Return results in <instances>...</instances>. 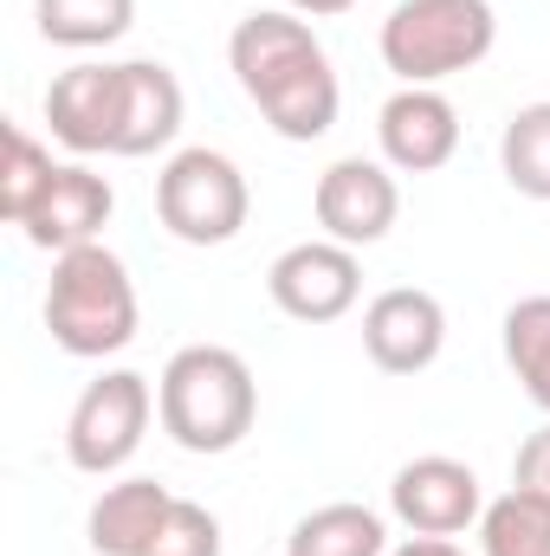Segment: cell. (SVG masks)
I'll return each instance as SVG.
<instances>
[{"label":"cell","instance_id":"5","mask_svg":"<svg viewBox=\"0 0 550 556\" xmlns=\"http://www.w3.org/2000/svg\"><path fill=\"white\" fill-rule=\"evenodd\" d=\"M253 214V188L221 149H175L155 175V220L182 247H227Z\"/></svg>","mask_w":550,"mask_h":556},{"label":"cell","instance_id":"19","mask_svg":"<svg viewBox=\"0 0 550 556\" xmlns=\"http://www.w3.org/2000/svg\"><path fill=\"white\" fill-rule=\"evenodd\" d=\"M505 363H512L518 389L550 415V291L518 298L505 311Z\"/></svg>","mask_w":550,"mask_h":556},{"label":"cell","instance_id":"18","mask_svg":"<svg viewBox=\"0 0 550 556\" xmlns=\"http://www.w3.org/2000/svg\"><path fill=\"white\" fill-rule=\"evenodd\" d=\"M499 175L525 201H550V98L505 117V130H499Z\"/></svg>","mask_w":550,"mask_h":556},{"label":"cell","instance_id":"6","mask_svg":"<svg viewBox=\"0 0 550 556\" xmlns=\"http://www.w3.org/2000/svg\"><path fill=\"white\" fill-rule=\"evenodd\" d=\"M149 415H155V389L137 369H104L98 382H85L78 408L65 420V459L91 479H111L137 459L142 433H149Z\"/></svg>","mask_w":550,"mask_h":556},{"label":"cell","instance_id":"17","mask_svg":"<svg viewBox=\"0 0 550 556\" xmlns=\"http://www.w3.org/2000/svg\"><path fill=\"white\" fill-rule=\"evenodd\" d=\"M39 39L65 46V52H98L117 46L137 26V0H33Z\"/></svg>","mask_w":550,"mask_h":556},{"label":"cell","instance_id":"8","mask_svg":"<svg viewBox=\"0 0 550 556\" xmlns=\"http://www.w3.org/2000/svg\"><path fill=\"white\" fill-rule=\"evenodd\" d=\"M266 298L291 324H337L363 298L357 247H337V240H298V247H285L266 266Z\"/></svg>","mask_w":550,"mask_h":556},{"label":"cell","instance_id":"9","mask_svg":"<svg viewBox=\"0 0 550 556\" xmlns=\"http://www.w3.org/2000/svg\"><path fill=\"white\" fill-rule=\"evenodd\" d=\"M389 511L414 538H460L486 518V492H479V472L466 459L421 453L389 479Z\"/></svg>","mask_w":550,"mask_h":556},{"label":"cell","instance_id":"1","mask_svg":"<svg viewBox=\"0 0 550 556\" xmlns=\"http://www.w3.org/2000/svg\"><path fill=\"white\" fill-rule=\"evenodd\" d=\"M227 65L240 78V91L253 98V111L273 124L285 142H317L337 124V72L324 39L291 13V7H260L234 26L227 39Z\"/></svg>","mask_w":550,"mask_h":556},{"label":"cell","instance_id":"7","mask_svg":"<svg viewBox=\"0 0 550 556\" xmlns=\"http://www.w3.org/2000/svg\"><path fill=\"white\" fill-rule=\"evenodd\" d=\"M311 214H317L324 240H337V247H376V240H389V227L402 220L396 168L370 162V155L330 162L317 175V188H311Z\"/></svg>","mask_w":550,"mask_h":556},{"label":"cell","instance_id":"3","mask_svg":"<svg viewBox=\"0 0 550 556\" xmlns=\"http://www.w3.org/2000/svg\"><path fill=\"white\" fill-rule=\"evenodd\" d=\"M137 285H130V266L91 240V247H72L52 260V285H46V330L65 356H117L137 343Z\"/></svg>","mask_w":550,"mask_h":556},{"label":"cell","instance_id":"13","mask_svg":"<svg viewBox=\"0 0 550 556\" xmlns=\"http://www.w3.org/2000/svg\"><path fill=\"white\" fill-rule=\"evenodd\" d=\"M111 207H117V194H111V181H104L91 162H59L46 201H39L33 220H26V240L59 260V253H72V247H91V240L104 233Z\"/></svg>","mask_w":550,"mask_h":556},{"label":"cell","instance_id":"10","mask_svg":"<svg viewBox=\"0 0 550 556\" xmlns=\"http://www.w3.org/2000/svg\"><path fill=\"white\" fill-rule=\"evenodd\" d=\"M363 350L383 376H421L447 350V311L421 285H389L363 304Z\"/></svg>","mask_w":550,"mask_h":556},{"label":"cell","instance_id":"14","mask_svg":"<svg viewBox=\"0 0 550 556\" xmlns=\"http://www.w3.org/2000/svg\"><path fill=\"white\" fill-rule=\"evenodd\" d=\"M182 78L162 59H124V117H117V155H155L182 137Z\"/></svg>","mask_w":550,"mask_h":556},{"label":"cell","instance_id":"23","mask_svg":"<svg viewBox=\"0 0 550 556\" xmlns=\"http://www.w3.org/2000/svg\"><path fill=\"white\" fill-rule=\"evenodd\" d=\"M512 485L532 492V498H550V420L518 446V459H512Z\"/></svg>","mask_w":550,"mask_h":556},{"label":"cell","instance_id":"12","mask_svg":"<svg viewBox=\"0 0 550 556\" xmlns=\"http://www.w3.org/2000/svg\"><path fill=\"white\" fill-rule=\"evenodd\" d=\"M124 65H72L46 91V124L72 155H117Z\"/></svg>","mask_w":550,"mask_h":556},{"label":"cell","instance_id":"24","mask_svg":"<svg viewBox=\"0 0 550 556\" xmlns=\"http://www.w3.org/2000/svg\"><path fill=\"white\" fill-rule=\"evenodd\" d=\"M389 556H466L453 538H409V544H389Z\"/></svg>","mask_w":550,"mask_h":556},{"label":"cell","instance_id":"22","mask_svg":"<svg viewBox=\"0 0 550 556\" xmlns=\"http://www.w3.org/2000/svg\"><path fill=\"white\" fill-rule=\"evenodd\" d=\"M142 556H221V518L208 505H195V498H175L155 544Z\"/></svg>","mask_w":550,"mask_h":556},{"label":"cell","instance_id":"11","mask_svg":"<svg viewBox=\"0 0 550 556\" xmlns=\"http://www.w3.org/2000/svg\"><path fill=\"white\" fill-rule=\"evenodd\" d=\"M376 142H383V162L396 175H434L460 149V111L434 85H402L376 111Z\"/></svg>","mask_w":550,"mask_h":556},{"label":"cell","instance_id":"20","mask_svg":"<svg viewBox=\"0 0 550 556\" xmlns=\"http://www.w3.org/2000/svg\"><path fill=\"white\" fill-rule=\"evenodd\" d=\"M479 556H550V498L505 492L479 518Z\"/></svg>","mask_w":550,"mask_h":556},{"label":"cell","instance_id":"15","mask_svg":"<svg viewBox=\"0 0 550 556\" xmlns=\"http://www.w3.org/2000/svg\"><path fill=\"white\" fill-rule=\"evenodd\" d=\"M168 505H175L168 485H155V479H117V485L98 492V505L85 518V538H91L98 556H142L155 544Z\"/></svg>","mask_w":550,"mask_h":556},{"label":"cell","instance_id":"16","mask_svg":"<svg viewBox=\"0 0 550 556\" xmlns=\"http://www.w3.org/2000/svg\"><path fill=\"white\" fill-rule=\"evenodd\" d=\"M285 556H389V525L370 505H317L291 525Z\"/></svg>","mask_w":550,"mask_h":556},{"label":"cell","instance_id":"21","mask_svg":"<svg viewBox=\"0 0 550 556\" xmlns=\"http://www.w3.org/2000/svg\"><path fill=\"white\" fill-rule=\"evenodd\" d=\"M52 175H59L52 149H46L39 137H26L20 124H7V162H0V220L26 227V220H33V207L46 201Z\"/></svg>","mask_w":550,"mask_h":556},{"label":"cell","instance_id":"25","mask_svg":"<svg viewBox=\"0 0 550 556\" xmlns=\"http://www.w3.org/2000/svg\"><path fill=\"white\" fill-rule=\"evenodd\" d=\"M278 7H291L298 20H337V13H350L357 0H278Z\"/></svg>","mask_w":550,"mask_h":556},{"label":"cell","instance_id":"4","mask_svg":"<svg viewBox=\"0 0 550 556\" xmlns=\"http://www.w3.org/2000/svg\"><path fill=\"white\" fill-rule=\"evenodd\" d=\"M376 46L402 85H440L499 46V13L492 0H396Z\"/></svg>","mask_w":550,"mask_h":556},{"label":"cell","instance_id":"2","mask_svg":"<svg viewBox=\"0 0 550 556\" xmlns=\"http://www.w3.org/2000/svg\"><path fill=\"white\" fill-rule=\"evenodd\" d=\"M155 420L182 453H234L260 420V382L240 350L188 343L155 382Z\"/></svg>","mask_w":550,"mask_h":556}]
</instances>
